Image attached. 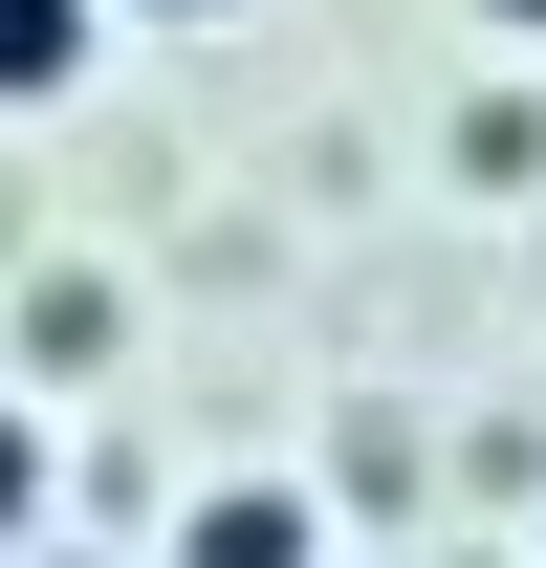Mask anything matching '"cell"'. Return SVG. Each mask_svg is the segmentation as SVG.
I'll return each mask as SVG.
<instances>
[{
  "label": "cell",
  "mask_w": 546,
  "mask_h": 568,
  "mask_svg": "<svg viewBox=\"0 0 546 568\" xmlns=\"http://www.w3.org/2000/svg\"><path fill=\"white\" fill-rule=\"evenodd\" d=\"M110 67V0H0V110H67Z\"/></svg>",
  "instance_id": "cell-1"
},
{
  "label": "cell",
  "mask_w": 546,
  "mask_h": 568,
  "mask_svg": "<svg viewBox=\"0 0 546 568\" xmlns=\"http://www.w3.org/2000/svg\"><path fill=\"white\" fill-rule=\"evenodd\" d=\"M175 568H306V503H284V481H219L198 525H175Z\"/></svg>",
  "instance_id": "cell-2"
},
{
  "label": "cell",
  "mask_w": 546,
  "mask_h": 568,
  "mask_svg": "<svg viewBox=\"0 0 546 568\" xmlns=\"http://www.w3.org/2000/svg\"><path fill=\"white\" fill-rule=\"evenodd\" d=\"M0 525H44V416H0Z\"/></svg>",
  "instance_id": "cell-3"
},
{
  "label": "cell",
  "mask_w": 546,
  "mask_h": 568,
  "mask_svg": "<svg viewBox=\"0 0 546 568\" xmlns=\"http://www.w3.org/2000/svg\"><path fill=\"white\" fill-rule=\"evenodd\" d=\"M481 22H525V44H546V0H481Z\"/></svg>",
  "instance_id": "cell-4"
},
{
  "label": "cell",
  "mask_w": 546,
  "mask_h": 568,
  "mask_svg": "<svg viewBox=\"0 0 546 568\" xmlns=\"http://www.w3.org/2000/svg\"><path fill=\"white\" fill-rule=\"evenodd\" d=\"M153 22H219V0H153Z\"/></svg>",
  "instance_id": "cell-5"
}]
</instances>
